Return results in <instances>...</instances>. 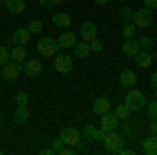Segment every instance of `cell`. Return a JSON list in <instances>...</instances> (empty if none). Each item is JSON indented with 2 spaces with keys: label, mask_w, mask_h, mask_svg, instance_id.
<instances>
[{
  "label": "cell",
  "mask_w": 157,
  "mask_h": 155,
  "mask_svg": "<svg viewBox=\"0 0 157 155\" xmlns=\"http://www.w3.org/2000/svg\"><path fill=\"white\" fill-rule=\"evenodd\" d=\"M132 23L136 25V27H149V25L153 23V11L151 9H138V11L134 13V19H132Z\"/></svg>",
  "instance_id": "5b68a950"
},
{
  "label": "cell",
  "mask_w": 157,
  "mask_h": 155,
  "mask_svg": "<svg viewBox=\"0 0 157 155\" xmlns=\"http://www.w3.org/2000/svg\"><path fill=\"white\" fill-rule=\"evenodd\" d=\"M94 134H97V126H94V124H86V126H84V138L92 141Z\"/></svg>",
  "instance_id": "83f0119b"
},
{
  "label": "cell",
  "mask_w": 157,
  "mask_h": 155,
  "mask_svg": "<svg viewBox=\"0 0 157 155\" xmlns=\"http://www.w3.org/2000/svg\"><path fill=\"white\" fill-rule=\"evenodd\" d=\"M151 134H155V136H157V118L151 122Z\"/></svg>",
  "instance_id": "74e56055"
},
{
  "label": "cell",
  "mask_w": 157,
  "mask_h": 155,
  "mask_svg": "<svg viewBox=\"0 0 157 155\" xmlns=\"http://www.w3.org/2000/svg\"><path fill=\"white\" fill-rule=\"evenodd\" d=\"M50 147H52V151H55V153H61V149H63V147H65V143H63V141H61V138H55V141H52V145H50Z\"/></svg>",
  "instance_id": "1f68e13d"
},
{
  "label": "cell",
  "mask_w": 157,
  "mask_h": 155,
  "mask_svg": "<svg viewBox=\"0 0 157 155\" xmlns=\"http://www.w3.org/2000/svg\"><path fill=\"white\" fill-rule=\"evenodd\" d=\"M15 44H21V46H25L29 40H32V34H29V29L27 27H17L15 32H13V38H11Z\"/></svg>",
  "instance_id": "7c38bea8"
},
{
  "label": "cell",
  "mask_w": 157,
  "mask_h": 155,
  "mask_svg": "<svg viewBox=\"0 0 157 155\" xmlns=\"http://www.w3.org/2000/svg\"><path fill=\"white\" fill-rule=\"evenodd\" d=\"M11 4V0H0V6H9Z\"/></svg>",
  "instance_id": "60d3db41"
},
{
  "label": "cell",
  "mask_w": 157,
  "mask_h": 155,
  "mask_svg": "<svg viewBox=\"0 0 157 155\" xmlns=\"http://www.w3.org/2000/svg\"><path fill=\"white\" fill-rule=\"evenodd\" d=\"M126 124H124V134H132L136 132V126H132V122H128V119H124Z\"/></svg>",
  "instance_id": "836d02e7"
},
{
  "label": "cell",
  "mask_w": 157,
  "mask_h": 155,
  "mask_svg": "<svg viewBox=\"0 0 157 155\" xmlns=\"http://www.w3.org/2000/svg\"><path fill=\"white\" fill-rule=\"evenodd\" d=\"M145 6L153 11V9H157V0H145Z\"/></svg>",
  "instance_id": "8d00e7d4"
},
{
  "label": "cell",
  "mask_w": 157,
  "mask_h": 155,
  "mask_svg": "<svg viewBox=\"0 0 157 155\" xmlns=\"http://www.w3.org/2000/svg\"><path fill=\"white\" fill-rule=\"evenodd\" d=\"M117 122L120 119L115 118V113L113 111H107V113L101 115V128L105 132H113V130H117Z\"/></svg>",
  "instance_id": "ba28073f"
},
{
  "label": "cell",
  "mask_w": 157,
  "mask_h": 155,
  "mask_svg": "<svg viewBox=\"0 0 157 155\" xmlns=\"http://www.w3.org/2000/svg\"><path fill=\"white\" fill-rule=\"evenodd\" d=\"M155 59H157V57H155Z\"/></svg>",
  "instance_id": "f6af8a7d"
},
{
  "label": "cell",
  "mask_w": 157,
  "mask_h": 155,
  "mask_svg": "<svg viewBox=\"0 0 157 155\" xmlns=\"http://www.w3.org/2000/svg\"><path fill=\"white\" fill-rule=\"evenodd\" d=\"M117 2H124V0H117Z\"/></svg>",
  "instance_id": "ee69618b"
},
{
  "label": "cell",
  "mask_w": 157,
  "mask_h": 155,
  "mask_svg": "<svg viewBox=\"0 0 157 155\" xmlns=\"http://www.w3.org/2000/svg\"><path fill=\"white\" fill-rule=\"evenodd\" d=\"M109 109H111V103H109L107 96H98L97 101L92 103V111H94L97 115H103V113H107Z\"/></svg>",
  "instance_id": "2e32d148"
},
{
  "label": "cell",
  "mask_w": 157,
  "mask_h": 155,
  "mask_svg": "<svg viewBox=\"0 0 157 155\" xmlns=\"http://www.w3.org/2000/svg\"><path fill=\"white\" fill-rule=\"evenodd\" d=\"M88 44H90V50H92V52H101V50L105 48V44H103L98 38H94V40H92V42H88Z\"/></svg>",
  "instance_id": "f1b7e54d"
},
{
  "label": "cell",
  "mask_w": 157,
  "mask_h": 155,
  "mask_svg": "<svg viewBox=\"0 0 157 155\" xmlns=\"http://www.w3.org/2000/svg\"><path fill=\"white\" fill-rule=\"evenodd\" d=\"M40 153L42 155H55V151H52V147H46V149H42Z\"/></svg>",
  "instance_id": "f35d334b"
},
{
  "label": "cell",
  "mask_w": 157,
  "mask_h": 155,
  "mask_svg": "<svg viewBox=\"0 0 157 155\" xmlns=\"http://www.w3.org/2000/svg\"><path fill=\"white\" fill-rule=\"evenodd\" d=\"M105 134H107V132L103 130V128H97V134H94V138H92V141H98V143H101V141L105 138Z\"/></svg>",
  "instance_id": "d590c367"
},
{
  "label": "cell",
  "mask_w": 157,
  "mask_h": 155,
  "mask_svg": "<svg viewBox=\"0 0 157 155\" xmlns=\"http://www.w3.org/2000/svg\"><path fill=\"white\" fill-rule=\"evenodd\" d=\"M21 63H15V61H9V63H4L2 65V72H0V78L4 80V82H13V80H17V76L21 73Z\"/></svg>",
  "instance_id": "277c9868"
},
{
  "label": "cell",
  "mask_w": 157,
  "mask_h": 155,
  "mask_svg": "<svg viewBox=\"0 0 157 155\" xmlns=\"http://www.w3.org/2000/svg\"><path fill=\"white\" fill-rule=\"evenodd\" d=\"M153 44H155V42H153V38H151V36H143L140 40H138V46L145 48V50H151Z\"/></svg>",
  "instance_id": "4316f807"
},
{
  "label": "cell",
  "mask_w": 157,
  "mask_h": 155,
  "mask_svg": "<svg viewBox=\"0 0 157 155\" xmlns=\"http://www.w3.org/2000/svg\"><path fill=\"white\" fill-rule=\"evenodd\" d=\"M27 29H29V34H42L44 25H42L40 19H34V21H29V23H27Z\"/></svg>",
  "instance_id": "603a6c76"
},
{
  "label": "cell",
  "mask_w": 157,
  "mask_h": 155,
  "mask_svg": "<svg viewBox=\"0 0 157 155\" xmlns=\"http://www.w3.org/2000/svg\"><path fill=\"white\" fill-rule=\"evenodd\" d=\"M25 57H27L25 48L21 46V44H15V48L11 50V61H15V63H23Z\"/></svg>",
  "instance_id": "44dd1931"
},
{
  "label": "cell",
  "mask_w": 157,
  "mask_h": 155,
  "mask_svg": "<svg viewBox=\"0 0 157 155\" xmlns=\"http://www.w3.org/2000/svg\"><path fill=\"white\" fill-rule=\"evenodd\" d=\"M121 34H124L126 40L134 38V36H136V25H134V23H126V25H124V29H121Z\"/></svg>",
  "instance_id": "484cf974"
},
{
  "label": "cell",
  "mask_w": 157,
  "mask_h": 155,
  "mask_svg": "<svg viewBox=\"0 0 157 155\" xmlns=\"http://www.w3.org/2000/svg\"><path fill=\"white\" fill-rule=\"evenodd\" d=\"M134 61H136V65H138L140 69H147V67H151V61H153V57H151V50H145V48H140V50L136 52Z\"/></svg>",
  "instance_id": "4fadbf2b"
},
{
  "label": "cell",
  "mask_w": 157,
  "mask_h": 155,
  "mask_svg": "<svg viewBox=\"0 0 157 155\" xmlns=\"http://www.w3.org/2000/svg\"><path fill=\"white\" fill-rule=\"evenodd\" d=\"M52 23L57 25V27H69L71 25V15L65 11H59L52 15Z\"/></svg>",
  "instance_id": "e0dca14e"
},
{
  "label": "cell",
  "mask_w": 157,
  "mask_h": 155,
  "mask_svg": "<svg viewBox=\"0 0 157 155\" xmlns=\"http://www.w3.org/2000/svg\"><path fill=\"white\" fill-rule=\"evenodd\" d=\"M0 126H2V118H0Z\"/></svg>",
  "instance_id": "7bdbcfd3"
},
{
  "label": "cell",
  "mask_w": 157,
  "mask_h": 155,
  "mask_svg": "<svg viewBox=\"0 0 157 155\" xmlns=\"http://www.w3.org/2000/svg\"><path fill=\"white\" fill-rule=\"evenodd\" d=\"M138 82V76L132 72V69H124L120 73V84L124 88H134V84Z\"/></svg>",
  "instance_id": "5bb4252c"
},
{
  "label": "cell",
  "mask_w": 157,
  "mask_h": 155,
  "mask_svg": "<svg viewBox=\"0 0 157 155\" xmlns=\"http://www.w3.org/2000/svg\"><path fill=\"white\" fill-rule=\"evenodd\" d=\"M80 34H82V40L84 42H92L98 34V27L97 23H92V21H84L82 23V29H80Z\"/></svg>",
  "instance_id": "9c48e42d"
},
{
  "label": "cell",
  "mask_w": 157,
  "mask_h": 155,
  "mask_svg": "<svg viewBox=\"0 0 157 155\" xmlns=\"http://www.w3.org/2000/svg\"><path fill=\"white\" fill-rule=\"evenodd\" d=\"M143 151L147 155H157V136L155 134H151L149 138L143 141Z\"/></svg>",
  "instance_id": "ffe728a7"
},
{
  "label": "cell",
  "mask_w": 157,
  "mask_h": 155,
  "mask_svg": "<svg viewBox=\"0 0 157 155\" xmlns=\"http://www.w3.org/2000/svg\"><path fill=\"white\" fill-rule=\"evenodd\" d=\"M6 11L11 13V15H21L25 11V2L23 0H11V4L6 6Z\"/></svg>",
  "instance_id": "7402d4cb"
},
{
  "label": "cell",
  "mask_w": 157,
  "mask_h": 155,
  "mask_svg": "<svg viewBox=\"0 0 157 155\" xmlns=\"http://www.w3.org/2000/svg\"><path fill=\"white\" fill-rule=\"evenodd\" d=\"M75 42H78V38H75L73 32H63V34L59 36V46L61 48H73Z\"/></svg>",
  "instance_id": "ac0fdd59"
},
{
  "label": "cell",
  "mask_w": 157,
  "mask_h": 155,
  "mask_svg": "<svg viewBox=\"0 0 157 155\" xmlns=\"http://www.w3.org/2000/svg\"><path fill=\"white\" fill-rule=\"evenodd\" d=\"M140 50V46H138V40H134V38H130V40H126L124 44H121V52L126 55V57H130V59H134L136 57V52Z\"/></svg>",
  "instance_id": "9a60e30c"
},
{
  "label": "cell",
  "mask_w": 157,
  "mask_h": 155,
  "mask_svg": "<svg viewBox=\"0 0 157 155\" xmlns=\"http://www.w3.org/2000/svg\"><path fill=\"white\" fill-rule=\"evenodd\" d=\"M151 84H153V86L157 88V72H155V73H151Z\"/></svg>",
  "instance_id": "ab89813d"
},
{
  "label": "cell",
  "mask_w": 157,
  "mask_h": 155,
  "mask_svg": "<svg viewBox=\"0 0 157 155\" xmlns=\"http://www.w3.org/2000/svg\"><path fill=\"white\" fill-rule=\"evenodd\" d=\"M103 143H105V151H107V153H117L120 155V151H121V147H124L126 141H124L121 134H117V130H113V132H107V134H105Z\"/></svg>",
  "instance_id": "6da1fadb"
},
{
  "label": "cell",
  "mask_w": 157,
  "mask_h": 155,
  "mask_svg": "<svg viewBox=\"0 0 157 155\" xmlns=\"http://www.w3.org/2000/svg\"><path fill=\"white\" fill-rule=\"evenodd\" d=\"M147 113H149V118H151V119L157 118V101H153V103L147 107Z\"/></svg>",
  "instance_id": "4dcf8cb0"
},
{
  "label": "cell",
  "mask_w": 157,
  "mask_h": 155,
  "mask_svg": "<svg viewBox=\"0 0 157 155\" xmlns=\"http://www.w3.org/2000/svg\"><path fill=\"white\" fill-rule=\"evenodd\" d=\"M23 72L27 73L29 78H36V76H40V73H42V61H40V59H29V61H25Z\"/></svg>",
  "instance_id": "8fae6325"
},
{
  "label": "cell",
  "mask_w": 157,
  "mask_h": 155,
  "mask_svg": "<svg viewBox=\"0 0 157 155\" xmlns=\"http://www.w3.org/2000/svg\"><path fill=\"white\" fill-rule=\"evenodd\" d=\"M11 61V50L6 44H0V67L4 65V63H9Z\"/></svg>",
  "instance_id": "cb8c5ba5"
},
{
  "label": "cell",
  "mask_w": 157,
  "mask_h": 155,
  "mask_svg": "<svg viewBox=\"0 0 157 155\" xmlns=\"http://www.w3.org/2000/svg\"><path fill=\"white\" fill-rule=\"evenodd\" d=\"M124 105L130 111H138V109L145 107V95L140 90H128V95L124 99Z\"/></svg>",
  "instance_id": "3957f363"
},
{
  "label": "cell",
  "mask_w": 157,
  "mask_h": 155,
  "mask_svg": "<svg viewBox=\"0 0 157 155\" xmlns=\"http://www.w3.org/2000/svg\"><path fill=\"white\" fill-rule=\"evenodd\" d=\"M121 19H124L126 23H130V21L134 19V13L130 11V9H124V11H121Z\"/></svg>",
  "instance_id": "d6a6232c"
},
{
  "label": "cell",
  "mask_w": 157,
  "mask_h": 155,
  "mask_svg": "<svg viewBox=\"0 0 157 155\" xmlns=\"http://www.w3.org/2000/svg\"><path fill=\"white\" fill-rule=\"evenodd\" d=\"M94 2H97V4H98V6H103V4H107V2H109V0H94Z\"/></svg>",
  "instance_id": "b9f144b4"
},
{
  "label": "cell",
  "mask_w": 157,
  "mask_h": 155,
  "mask_svg": "<svg viewBox=\"0 0 157 155\" xmlns=\"http://www.w3.org/2000/svg\"><path fill=\"white\" fill-rule=\"evenodd\" d=\"M113 113H115V118L120 119V122H124V119H128V115H130V109L126 107V105H117V109Z\"/></svg>",
  "instance_id": "d4e9b609"
},
{
  "label": "cell",
  "mask_w": 157,
  "mask_h": 155,
  "mask_svg": "<svg viewBox=\"0 0 157 155\" xmlns=\"http://www.w3.org/2000/svg\"><path fill=\"white\" fill-rule=\"evenodd\" d=\"M15 103H17V105H27V103H29V96H27V92H17V96H15Z\"/></svg>",
  "instance_id": "f546056e"
},
{
  "label": "cell",
  "mask_w": 157,
  "mask_h": 155,
  "mask_svg": "<svg viewBox=\"0 0 157 155\" xmlns=\"http://www.w3.org/2000/svg\"><path fill=\"white\" fill-rule=\"evenodd\" d=\"M55 69L63 76H67V73L73 72V61L71 57H67V55H55Z\"/></svg>",
  "instance_id": "52a82bcc"
},
{
  "label": "cell",
  "mask_w": 157,
  "mask_h": 155,
  "mask_svg": "<svg viewBox=\"0 0 157 155\" xmlns=\"http://www.w3.org/2000/svg\"><path fill=\"white\" fill-rule=\"evenodd\" d=\"M29 118H32V109L27 105H17V109L13 111V122L15 124H25Z\"/></svg>",
  "instance_id": "30bf717a"
},
{
  "label": "cell",
  "mask_w": 157,
  "mask_h": 155,
  "mask_svg": "<svg viewBox=\"0 0 157 155\" xmlns=\"http://www.w3.org/2000/svg\"><path fill=\"white\" fill-rule=\"evenodd\" d=\"M59 138L63 141L65 145H69V147H75V145L80 143V138H82V132L75 130V128H63L59 132Z\"/></svg>",
  "instance_id": "8992f818"
},
{
  "label": "cell",
  "mask_w": 157,
  "mask_h": 155,
  "mask_svg": "<svg viewBox=\"0 0 157 155\" xmlns=\"http://www.w3.org/2000/svg\"><path fill=\"white\" fill-rule=\"evenodd\" d=\"M73 52H75V57H80V59H86V57H90V44L84 42V40H80V42H75V46H73Z\"/></svg>",
  "instance_id": "d6986e66"
},
{
  "label": "cell",
  "mask_w": 157,
  "mask_h": 155,
  "mask_svg": "<svg viewBox=\"0 0 157 155\" xmlns=\"http://www.w3.org/2000/svg\"><path fill=\"white\" fill-rule=\"evenodd\" d=\"M40 4L42 6H59L61 0H40Z\"/></svg>",
  "instance_id": "e575fe53"
},
{
  "label": "cell",
  "mask_w": 157,
  "mask_h": 155,
  "mask_svg": "<svg viewBox=\"0 0 157 155\" xmlns=\"http://www.w3.org/2000/svg\"><path fill=\"white\" fill-rule=\"evenodd\" d=\"M38 52L42 55V57H46V59H50V57H55L57 52H59V40H52V38H42V40H38Z\"/></svg>",
  "instance_id": "7a4b0ae2"
}]
</instances>
